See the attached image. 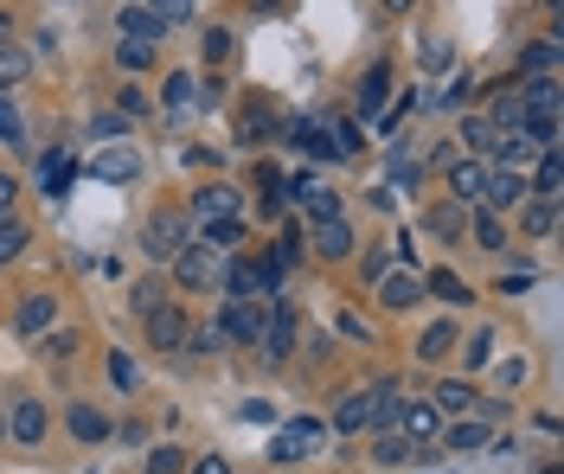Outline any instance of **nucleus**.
Returning <instances> with one entry per match:
<instances>
[{"mask_svg":"<svg viewBox=\"0 0 564 474\" xmlns=\"http://www.w3.org/2000/svg\"><path fill=\"white\" fill-rule=\"evenodd\" d=\"M423 231H430L436 244H462V238H469V205H456V200L430 205V212H423Z\"/></svg>","mask_w":564,"mask_h":474,"instance_id":"obj_16","label":"nucleus"},{"mask_svg":"<svg viewBox=\"0 0 564 474\" xmlns=\"http://www.w3.org/2000/svg\"><path fill=\"white\" fill-rule=\"evenodd\" d=\"M148 474H187V456L174 449V443H161V449H148V462H141Z\"/></svg>","mask_w":564,"mask_h":474,"instance_id":"obj_42","label":"nucleus"},{"mask_svg":"<svg viewBox=\"0 0 564 474\" xmlns=\"http://www.w3.org/2000/svg\"><path fill=\"white\" fill-rule=\"evenodd\" d=\"M533 282H539V270H533V264H520V270H507V276H500V295H526Z\"/></svg>","mask_w":564,"mask_h":474,"instance_id":"obj_49","label":"nucleus"},{"mask_svg":"<svg viewBox=\"0 0 564 474\" xmlns=\"http://www.w3.org/2000/svg\"><path fill=\"white\" fill-rule=\"evenodd\" d=\"M161 20H167V33H174L180 20H193V7H187V0H167V7H161Z\"/></svg>","mask_w":564,"mask_h":474,"instance_id":"obj_59","label":"nucleus"},{"mask_svg":"<svg viewBox=\"0 0 564 474\" xmlns=\"http://www.w3.org/2000/svg\"><path fill=\"white\" fill-rule=\"evenodd\" d=\"M423 289H430L436 302H449V308H469V282H462L456 270H430L423 276Z\"/></svg>","mask_w":564,"mask_h":474,"instance_id":"obj_34","label":"nucleus"},{"mask_svg":"<svg viewBox=\"0 0 564 474\" xmlns=\"http://www.w3.org/2000/svg\"><path fill=\"white\" fill-rule=\"evenodd\" d=\"M116 26H123V39H141V46H161L167 39L161 7H116Z\"/></svg>","mask_w":564,"mask_h":474,"instance_id":"obj_17","label":"nucleus"},{"mask_svg":"<svg viewBox=\"0 0 564 474\" xmlns=\"http://www.w3.org/2000/svg\"><path fill=\"white\" fill-rule=\"evenodd\" d=\"M148 346H154V353H180V346H187V315H180V302H161V308L148 315Z\"/></svg>","mask_w":564,"mask_h":474,"instance_id":"obj_11","label":"nucleus"},{"mask_svg":"<svg viewBox=\"0 0 564 474\" xmlns=\"http://www.w3.org/2000/svg\"><path fill=\"white\" fill-rule=\"evenodd\" d=\"M334 218H341V200H334L328 187H315V193H308V225H334Z\"/></svg>","mask_w":564,"mask_h":474,"instance_id":"obj_45","label":"nucleus"},{"mask_svg":"<svg viewBox=\"0 0 564 474\" xmlns=\"http://www.w3.org/2000/svg\"><path fill=\"white\" fill-rule=\"evenodd\" d=\"M187 244H193V225H187V212H167V205H161V212H148V225H141V251H148L161 270H167V264H174Z\"/></svg>","mask_w":564,"mask_h":474,"instance_id":"obj_1","label":"nucleus"},{"mask_svg":"<svg viewBox=\"0 0 564 474\" xmlns=\"http://www.w3.org/2000/svg\"><path fill=\"white\" fill-rule=\"evenodd\" d=\"M482 187H488V161H456V167H449V200L456 205L475 212V205H482Z\"/></svg>","mask_w":564,"mask_h":474,"instance_id":"obj_20","label":"nucleus"},{"mask_svg":"<svg viewBox=\"0 0 564 474\" xmlns=\"http://www.w3.org/2000/svg\"><path fill=\"white\" fill-rule=\"evenodd\" d=\"M462 359H469V372H482L493 359V328H482V334H469V346H462Z\"/></svg>","mask_w":564,"mask_h":474,"instance_id":"obj_46","label":"nucleus"},{"mask_svg":"<svg viewBox=\"0 0 564 474\" xmlns=\"http://www.w3.org/2000/svg\"><path fill=\"white\" fill-rule=\"evenodd\" d=\"M110 385L116 392H136V359L129 353H110Z\"/></svg>","mask_w":564,"mask_h":474,"instance_id":"obj_47","label":"nucleus"},{"mask_svg":"<svg viewBox=\"0 0 564 474\" xmlns=\"http://www.w3.org/2000/svg\"><path fill=\"white\" fill-rule=\"evenodd\" d=\"M449 59H456V46H449V39H430V46H423V65H430V71H443Z\"/></svg>","mask_w":564,"mask_h":474,"instance_id":"obj_52","label":"nucleus"},{"mask_svg":"<svg viewBox=\"0 0 564 474\" xmlns=\"http://www.w3.org/2000/svg\"><path fill=\"white\" fill-rule=\"evenodd\" d=\"M469 231H475V244H482V251H507V238H513V231H507V218H493V212H482V205L469 212Z\"/></svg>","mask_w":564,"mask_h":474,"instance_id":"obj_31","label":"nucleus"},{"mask_svg":"<svg viewBox=\"0 0 564 474\" xmlns=\"http://www.w3.org/2000/svg\"><path fill=\"white\" fill-rule=\"evenodd\" d=\"M65 430L77 443H110V417L97 405H65Z\"/></svg>","mask_w":564,"mask_h":474,"instance_id":"obj_25","label":"nucleus"},{"mask_svg":"<svg viewBox=\"0 0 564 474\" xmlns=\"http://www.w3.org/2000/svg\"><path fill=\"white\" fill-rule=\"evenodd\" d=\"M449 110H462V103H475V77H462V84H449V97H443Z\"/></svg>","mask_w":564,"mask_h":474,"instance_id":"obj_55","label":"nucleus"},{"mask_svg":"<svg viewBox=\"0 0 564 474\" xmlns=\"http://www.w3.org/2000/svg\"><path fill=\"white\" fill-rule=\"evenodd\" d=\"M411 110H423V90H405V97H398V103H392V110L379 116V136H392V141H398V123H405Z\"/></svg>","mask_w":564,"mask_h":474,"instance_id":"obj_37","label":"nucleus"},{"mask_svg":"<svg viewBox=\"0 0 564 474\" xmlns=\"http://www.w3.org/2000/svg\"><path fill=\"white\" fill-rule=\"evenodd\" d=\"M129 302H136V315L148 321V315H154V308L167 302V282H161V276H141V282H136V295H129Z\"/></svg>","mask_w":564,"mask_h":474,"instance_id":"obj_39","label":"nucleus"},{"mask_svg":"<svg viewBox=\"0 0 564 474\" xmlns=\"http://www.w3.org/2000/svg\"><path fill=\"white\" fill-rule=\"evenodd\" d=\"M187 474H231L225 456H200V462H187Z\"/></svg>","mask_w":564,"mask_h":474,"instance_id":"obj_57","label":"nucleus"},{"mask_svg":"<svg viewBox=\"0 0 564 474\" xmlns=\"http://www.w3.org/2000/svg\"><path fill=\"white\" fill-rule=\"evenodd\" d=\"M520 231L526 238H552L559 231V200H520Z\"/></svg>","mask_w":564,"mask_h":474,"instance_id":"obj_27","label":"nucleus"},{"mask_svg":"<svg viewBox=\"0 0 564 474\" xmlns=\"http://www.w3.org/2000/svg\"><path fill=\"white\" fill-rule=\"evenodd\" d=\"M225 218H238V187H225V180H211V187H200V193L187 200V225H193V231L225 225Z\"/></svg>","mask_w":564,"mask_h":474,"instance_id":"obj_4","label":"nucleus"},{"mask_svg":"<svg viewBox=\"0 0 564 474\" xmlns=\"http://www.w3.org/2000/svg\"><path fill=\"white\" fill-rule=\"evenodd\" d=\"M372 462H379V469H398V462H411V443H405V436H379V443H372Z\"/></svg>","mask_w":564,"mask_h":474,"instance_id":"obj_40","label":"nucleus"},{"mask_svg":"<svg viewBox=\"0 0 564 474\" xmlns=\"http://www.w3.org/2000/svg\"><path fill=\"white\" fill-rule=\"evenodd\" d=\"M52 328H59V295H26L13 308V334L20 340H46Z\"/></svg>","mask_w":564,"mask_h":474,"instance_id":"obj_9","label":"nucleus"},{"mask_svg":"<svg viewBox=\"0 0 564 474\" xmlns=\"http://www.w3.org/2000/svg\"><path fill=\"white\" fill-rule=\"evenodd\" d=\"M0 436H7V423H0Z\"/></svg>","mask_w":564,"mask_h":474,"instance_id":"obj_61","label":"nucleus"},{"mask_svg":"<svg viewBox=\"0 0 564 474\" xmlns=\"http://www.w3.org/2000/svg\"><path fill=\"white\" fill-rule=\"evenodd\" d=\"M398 410H405L398 379H379V385H372V423H366V436H392V430H398Z\"/></svg>","mask_w":564,"mask_h":474,"instance_id":"obj_18","label":"nucleus"},{"mask_svg":"<svg viewBox=\"0 0 564 474\" xmlns=\"http://www.w3.org/2000/svg\"><path fill=\"white\" fill-rule=\"evenodd\" d=\"M334 321H341V334H347V340H372V328H366V321H359V315H352V308H341V315H334Z\"/></svg>","mask_w":564,"mask_h":474,"instance_id":"obj_54","label":"nucleus"},{"mask_svg":"<svg viewBox=\"0 0 564 474\" xmlns=\"http://www.w3.org/2000/svg\"><path fill=\"white\" fill-rule=\"evenodd\" d=\"M308 244H315V257H321V264H341V257H352V225H347V218L315 225V231H308Z\"/></svg>","mask_w":564,"mask_h":474,"instance_id":"obj_21","label":"nucleus"},{"mask_svg":"<svg viewBox=\"0 0 564 474\" xmlns=\"http://www.w3.org/2000/svg\"><path fill=\"white\" fill-rule=\"evenodd\" d=\"M26 244H33V225H26L20 212H7V218H0V264L26 257Z\"/></svg>","mask_w":564,"mask_h":474,"instance_id":"obj_32","label":"nucleus"},{"mask_svg":"<svg viewBox=\"0 0 564 474\" xmlns=\"http://www.w3.org/2000/svg\"><path fill=\"white\" fill-rule=\"evenodd\" d=\"M167 276H174V289H193V295H200V289H211V282H218V257H211L206 244L193 238V244H187V251L167 264Z\"/></svg>","mask_w":564,"mask_h":474,"instance_id":"obj_6","label":"nucleus"},{"mask_svg":"<svg viewBox=\"0 0 564 474\" xmlns=\"http://www.w3.org/2000/svg\"><path fill=\"white\" fill-rule=\"evenodd\" d=\"M193 238H200L206 251H238V244L251 238V225H244V218H225V225H206V231H193Z\"/></svg>","mask_w":564,"mask_h":474,"instance_id":"obj_33","label":"nucleus"},{"mask_svg":"<svg viewBox=\"0 0 564 474\" xmlns=\"http://www.w3.org/2000/svg\"><path fill=\"white\" fill-rule=\"evenodd\" d=\"M90 174L110 180V187H136V180H141V154L129 148V141H110V148L90 161Z\"/></svg>","mask_w":564,"mask_h":474,"instance_id":"obj_8","label":"nucleus"},{"mask_svg":"<svg viewBox=\"0 0 564 474\" xmlns=\"http://www.w3.org/2000/svg\"><path fill=\"white\" fill-rule=\"evenodd\" d=\"M187 353H225V334L218 328H187Z\"/></svg>","mask_w":564,"mask_h":474,"instance_id":"obj_48","label":"nucleus"},{"mask_svg":"<svg viewBox=\"0 0 564 474\" xmlns=\"http://www.w3.org/2000/svg\"><path fill=\"white\" fill-rule=\"evenodd\" d=\"M90 136L103 141V148H110V141H123L129 136V116H116V110H97V123H90Z\"/></svg>","mask_w":564,"mask_h":474,"instance_id":"obj_43","label":"nucleus"},{"mask_svg":"<svg viewBox=\"0 0 564 474\" xmlns=\"http://www.w3.org/2000/svg\"><path fill=\"white\" fill-rule=\"evenodd\" d=\"M0 423H7V436H13L20 449H39V443H46V430H52V410L39 405V398H13Z\"/></svg>","mask_w":564,"mask_h":474,"instance_id":"obj_3","label":"nucleus"},{"mask_svg":"<svg viewBox=\"0 0 564 474\" xmlns=\"http://www.w3.org/2000/svg\"><path fill=\"white\" fill-rule=\"evenodd\" d=\"M379 302H385L392 315H411L423 302V276L418 270H385L379 276Z\"/></svg>","mask_w":564,"mask_h":474,"instance_id":"obj_13","label":"nucleus"},{"mask_svg":"<svg viewBox=\"0 0 564 474\" xmlns=\"http://www.w3.org/2000/svg\"><path fill=\"white\" fill-rule=\"evenodd\" d=\"M70 180H77V161H70L65 148H46V154H39V193L59 205L70 193Z\"/></svg>","mask_w":564,"mask_h":474,"instance_id":"obj_15","label":"nucleus"},{"mask_svg":"<svg viewBox=\"0 0 564 474\" xmlns=\"http://www.w3.org/2000/svg\"><path fill=\"white\" fill-rule=\"evenodd\" d=\"M493 379H500V392H520V385H526V359H507Z\"/></svg>","mask_w":564,"mask_h":474,"instance_id":"obj_51","label":"nucleus"},{"mask_svg":"<svg viewBox=\"0 0 564 474\" xmlns=\"http://www.w3.org/2000/svg\"><path fill=\"white\" fill-rule=\"evenodd\" d=\"M443 443H449L456 456H482V449H488V443H493V430H488V423H482V417H456V423L443 430Z\"/></svg>","mask_w":564,"mask_h":474,"instance_id":"obj_22","label":"nucleus"},{"mask_svg":"<svg viewBox=\"0 0 564 474\" xmlns=\"http://www.w3.org/2000/svg\"><path fill=\"white\" fill-rule=\"evenodd\" d=\"M533 200H559V187H564V161H559V148H546L539 154V167H533Z\"/></svg>","mask_w":564,"mask_h":474,"instance_id":"obj_29","label":"nucleus"},{"mask_svg":"<svg viewBox=\"0 0 564 474\" xmlns=\"http://www.w3.org/2000/svg\"><path fill=\"white\" fill-rule=\"evenodd\" d=\"M225 346H257L264 340V302H225V315L211 321Z\"/></svg>","mask_w":564,"mask_h":474,"instance_id":"obj_5","label":"nucleus"},{"mask_svg":"<svg viewBox=\"0 0 564 474\" xmlns=\"http://www.w3.org/2000/svg\"><path fill=\"white\" fill-rule=\"evenodd\" d=\"M218 289H225L231 302H257V295H264V264H257V257H231V264H218Z\"/></svg>","mask_w":564,"mask_h":474,"instance_id":"obj_10","label":"nucleus"},{"mask_svg":"<svg viewBox=\"0 0 564 474\" xmlns=\"http://www.w3.org/2000/svg\"><path fill=\"white\" fill-rule=\"evenodd\" d=\"M436 430H443V417L430 410V398H405V410H398V430H392V436H405L411 449H423Z\"/></svg>","mask_w":564,"mask_h":474,"instance_id":"obj_14","label":"nucleus"},{"mask_svg":"<svg viewBox=\"0 0 564 474\" xmlns=\"http://www.w3.org/2000/svg\"><path fill=\"white\" fill-rule=\"evenodd\" d=\"M520 200H526V174H500V167H488V187H482V212L507 218V212H520Z\"/></svg>","mask_w":564,"mask_h":474,"instance_id":"obj_12","label":"nucleus"},{"mask_svg":"<svg viewBox=\"0 0 564 474\" xmlns=\"http://www.w3.org/2000/svg\"><path fill=\"white\" fill-rule=\"evenodd\" d=\"M161 97H167V110H174V116H187V110L200 103V77H193V71H167Z\"/></svg>","mask_w":564,"mask_h":474,"instance_id":"obj_30","label":"nucleus"},{"mask_svg":"<svg viewBox=\"0 0 564 474\" xmlns=\"http://www.w3.org/2000/svg\"><path fill=\"white\" fill-rule=\"evenodd\" d=\"M13 200H20V180H13V174H7V167H0V218H7V212H13Z\"/></svg>","mask_w":564,"mask_h":474,"instance_id":"obj_56","label":"nucleus"},{"mask_svg":"<svg viewBox=\"0 0 564 474\" xmlns=\"http://www.w3.org/2000/svg\"><path fill=\"white\" fill-rule=\"evenodd\" d=\"M385 97H392V65H372L359 77V90H352V110L379 123V116H385Z\"/></svg>","mask_w":564,"mask_h":474,"instance_id":"obj_19","label":"nucleus"},{"mask_svg":"<svg viewBox=\"0 0 564 474\" xmlns=\"http://www.w3.org/2000/svg\"><path fill=\"white\" fill-rule=\"evenodd\" d=\"M295 302H270L264 308V340H257V353L264 359H289V346H295Z\"/></svg>","mask_w":564,"mask_h":474,"instance_id":"obj_7","label":"nucleus"},{"mask_svg":"<svg viewBox=\"0 0 564 474\" xmlns=\"http://www.w3.org/2000/svg\"><path fill=\"white\" fill-rule=\"evenodd\" d=\"M116 65H123V71H154V65H161V46H141V39H116Z\"/></svg>","mask_w":564,"mask_h":474,"instance_id":"obj_35","label":"nucleus"},{"mask_svg":"<svg viewBox=\"0 0 564 474\" xmlns=\"http://www.w3.org/2000/svg\"><path fill=\"white\" fill-rule=\"evenodd\" d=\"M456 334H462L456 321H430V328H423V340H418V359H423V366L449 359V353H456Z\"/></svg>","mask_w":564,"mask_h":474,"instance_id":"obj_28","label":"nucleus"},{"mask_svg":"<svg viewBox=\"0 0 564 474\" xmlns=\"http://www.w3.org/2000/svg\"><path fill=\"white\" fill-rule=\"evenodd\" d=\"M238 417H244V423H277V410L264 405V398H251V405L238 410Z\"/></svg>","mask_w":564,"mask_h":474,"instance_id":"obj_58","label":"nucleus"},{"mask_svg":"<svg viewBox=\"0 0 564 474\" xmlns=\"http://www.w3.org/2000/svg\"><path fill=\"white\" fill-rule=\"evenodd\" d=\"M200 59H206V65H225V59H231V33H225V26H206V33H200Z\"/></svg>","mask_w":564,"mask_h":474,"instance_id":"obj_41","label":"nucleus"},{"mask_svg":"<svg viewBox=\"0 0 564 474\" xmlns=\"http://www.w3.org/2000/svg\"><path fill=\"white\" fill-rule=\"evenodd\" d=\"M20 77H26V52H20V46H0V90L13 97V84H20Z\"/></svg>","mask_w":564,"mask_h":474,"instance_id":"obj_44","label":"nucleus"},{"mask_svg":"<svg viewBox=\"0 0 564 474\" xmlns=\"http://www.w3.org/2000/svg\"><path fill=\"white\" fill-rule=\"evenodd\" d=\"M366 423H372V392H347V398L334 405V423H328V430H341V436H366Z\"/></svg>","mask_w":564,"mask_h":474,"instance_id":"obj_23","label":"nucleus"},{"mask_svg":"<svg viewBox=\"0 0 564 474\" xmlns=\"http://www.w3.org/2000/svg\"><path fill=\"white\" fill-rule=\"evenodd\" d=\"M520 77H559V39L520 46Z\"/></svg>","mask_w":564,"mask_h":474,"instance_id":"obj_26","label":"nucleus"},{"mask_svg":"<svg viewBox=\"0 0 564 474\" xmlns=\"http://www.w3.org/2000/svg\"><path fill=\"white\" fill-rule=\"evenodd\" d=\"M46 353H52V359H70V353H77V334L52 328V334H46Z\"/></svg>","mask_w":564,"mask_h":474,"instance_id":"obj_53","label":"nucleus"},{"mask_svg":"<svg viewBox=\"0 0 564 474\" xmlns=\"http://www.w3.org/2000/svg\"><path fill=\"white\" fill-rule=\"evenodd\" d=\"M456 141H462L469 154H493V129L482 123V116H475V110H469V116L456 123Z\"/></svg>","mask_w":564,"mask_h":474,"instance_id":"obj_36","label":"nucleus"},{"mask_svg":"<svg viewBox=\"0 0 564 474\" xmlns=\"http://www.w3.org/2000/svg\"><path fill=\"white\" fill-rule=\"evenodd\" d=\"M308 193H315V174H282V200H302V205H308Z\"/></svg>","mask_w":564,"mask_h":474,"instance_id":"obj_50","label":"nucleus"},{"mask_svg":"<svg viewBox=\"0 0 564 474\" xmlns=\"http://www.w3.org/2000/svg\"><path fill=\"white\" fill-rule=\"evenodd\" d=\"M0 141H7V148H26V123H20V103H13L7 90H0Z\"/></svg>","mask_w":564,"mask_h":474,"instance_id":"obj_38","label":"nucleus"},{"mask_svg":"<svg viewBox=\"0 0 564 474\" xmlns=\"http://www.w3.org/2000/svg\"><path fill=\"white\" fill-rule=\"evenodd\" d=\"M475 398H482V392H475L469 379H443V385H436V398H430V410H436V417H469Z\"/></svg>","mask_w":564,"mask_h":474,"instance_id":"obj_24","label":"nucleus"},{"mask_svg":"<svg viewBox=\"0 0 564 474\" xmlns=\"http://www.w3.org/2000/svg\"><path fill=\"white\" fill-rule=\"evenodd\" d=\"M321 436H328V423H321V417H289V423H282V436L270 443V462H282V469L308 462V456L321 449Z\"/></svg>","mask_w":564,"mask_h":474,"instance_id":"obj_2","label":"nucleus"},{"mask_svg":"<svg viewBox=\"0 0 564 474\" xmlns=\"http://www.w3.org/2000/svg\"><path fill=\"white\" fill-rule=\"evenodd\" d=\"M141 110H148V97H141V90H123V103H116V116H141Z\"/></svg>","mask_w":564,"mask_h":474,"instance_id":"obj_60","label":"nucleus"}]
</instances>
